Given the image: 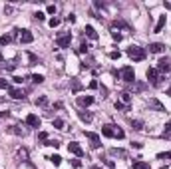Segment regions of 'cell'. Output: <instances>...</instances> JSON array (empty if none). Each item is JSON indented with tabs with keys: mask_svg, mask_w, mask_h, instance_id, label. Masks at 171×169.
<instances>
[{
	"mask_svg": "<svg viewBox=\"0 0 171 169\" xmlns=\"http://www.w3.org/2000/svg\"><path fill=\"white\" fill-rule=\"evenodd\" d=\"M68 151H72V153H74V155H78V157H80V155L84 153V151H82V147L78 145V141H72V143H70V145H68Z\"/></svg>",
	"mask_w": 171,
	"mask_h": 169,
	"instance_id": "7",
	"label": "cell"
},
{
	"mask_svg": "<svg viewBox=\"0 0 171 169\" xmlns=\"http://www.w3.org/2000/svg\"><path fill=\"white\" fill-rule=\"evenodd\" d=\"M32 40H34L32 32H28V30H22V34H20V42H24V44H30Z\"/></svg>",
	"mask_w": 171,
	"mask_h": 169,
	"instance_id": "9",
	"label": "cell"
},
{
	"mask_svg": "<svg viewBox=\"0 0 171 169\" xmlns=\"http://www.w3.org/2000/svg\"><path fill=\"white\" fill-rule=\"evenodd\" d=\"M159 159H171V151H167V153H159Z\"/></svg>",
	"mask_w": 171,
	"mask_h": 169,
	"instance_id": "28",
	"label": "cell"
},
{
	"mask_svg": "<svg viewBox=\"0 0 171 169\" xmlns=\"http://www.w3.org/2000/svg\"><path fill=\"white\" fill-rule=\"evenodd\" d=\"M46 101H48V100H46V96H42V98L36 100V104H38V105H46Z\"/></svg>",
	"mask_w": 171,
	"mask_h": 169,
	"instance_id": "29",
	"label": "cell"
},
{
	"mask_svg": "<svg viewBox=\"0 0 171 169\" xmlns=\"http://www.w3.org/2000/svg\"><path fill=\"white\" fill-rule=\"evenodd\" d=\"M167 96H171V86H169V90H167Z\"/></svg>",
	"mask_w": 171,
	"mask_h": 169,
	"instance_id": "42",
	"label": "cell"
},
{
	"mask_svg": "<svg viewBox=\"0 0 171 169\" xmlns=\"http://www.w3.org/2000/svg\"><path fill=\"white\" fill-rule=\"evenodd\" d=\"M54 128H58V129H64V121H62L60 117H56V120H54Z\"/></svg>",
	"mask_w": 171,
	"mask_h": 169,
	"instance_id": "21",
	"label": "cell"
},
{
	"mask_svg": "<svg viewBox=\"0 0 171 169\" xmlns=\"http://www.w3.org/2000/svg\"><path fill=\"white\" fill-rule=\"evenodd\" d=\"M119 56H122V54H119V52H111V54H110V58H111V60H118Z\"/></svg>",
	"mask_w": 171,
	"mask_h": 169,
	"instance_id": "34",
	"label": "cell"
},
{
	"mask_svg": "<svg viewBox=\"0 0 171 169\" xmlns=\"http://www.w3.org/2000/svg\"><path fill=\"white\" fill-rule=\"evenodd\" d=\"M127 56L131 58V60H135V62L145 60V52H143V48H139V46H129L127 48Z\"/></svg>",
	"mask_w": 171,
	"mask_h": 169,
	"instance_id": "1",
	"label": "cell"
},
{
	"mask_svg": "<svg viewBox=\"0 0 171 169\" xmlns=\"http://www.w3.org/2000/svg\"><path fill=\"white\" fill-rule=\"evenodd\" d=\"M48 14H56V6H48Z\"/></svg>",
	"mask_w": 171,
	"mask_h": 169,
	"instance_id": "37",
	"label": "cell"
},
{
	"mask_svg": "<svg viewBox=\"0 0 171 169\" xmlns=\"http://www.w3.org/2000/svg\"><path fill=\"white\" fill-rule=\"evenodd\" d=\"M157 68H159L161 72H169V70H171V60H169V58H159Z\"/></svg>",
	"mask_w": 171,
	"mask_h": 169,
	"instance_id": "6",
	"label": "cell"
},
{
	"mask_svg": "<svg viewBox=\"0 0 171 169\" xmlns=\"http://www.w3.org/2000/svg\"><path fill=\"white\" fill-rule=\"evenodd\" d=\"M149 105H151V108H155L157 112H165V108H163V105H161L157 100H149Z\"/></svg>",
	"mask_w": 171,
	"mask_h": 169,
	"instance_id": "16",
	"label": "cell"
},
{
	"mask_svg": "<svg viewBox=\"0 0 171 169\" xmlns=\"http://www.w3.org/2000/svg\"><path fill=\"white\" fill-rule=\"evenodd\" d=\"M111 155H122V157H126V153H123L122 149H111Z\"/></svg>",
	"mask_w": 171,
	"mask_h": 169,
	"instance_id": "30",
	"label": "cell"
},
{
	"mask_svg": "<svg viewBox=\"0 0 171 169\" xmlns=\"http://www.w3.org/2000/svg\"><path fill=\"white\" fill-rule=\"evenodd\" d=\"M50 161H52L54 165H60V163H62V157H60V155H52V157H50Z\"/></svg>",
	"mask_w": 171,
	"mask_h": 169,
	"instance_id": "22",
	"label": "cell"
},
{
	"mask_svg": "<svg viewBox=\"0 0 171 169\" xmlns=\"http://www.w3.org/2000/svg\"><path fill=\"white\" fill-rule=\"evenodd\" d=\"M72 165H74V167H80V165H82L80 159H72Z\"/></svg>",
	"mask_w": 171,
	"mask_h": 169,
	"instance_id": "36",
	"label": "cell"
},
{
	"mask_svg": "<svg viewBox=\"0 0 171 169\" xmlns=\"http://www.w3.org/2000/svg\"><path fill=\"white\" fill-rule=\"evenodd\" d=\"M84 32H86V36H87V38H91V40H95V38H98V32H95L91 26H86V30H84Z\"/></svg>",
	"mask_w": 171,
	"mask_h": 169,
	"instance_id": "14",
	"label": "cell"
},
{
	"mask_svg": "<svg viewBox=\"0 0 171 169\" xmlns=\"http://www.w3.org/2000/svg\"><path fill=\"white\" fill-rule=\"evenodd\" d=\"M165 132H171V121H169L167 125H165Z\"/></svg>",
	"mask_w": 171,
	"mask_h": 169,
	"instance_id": "39",
	"label": "cell"
},
{
	"mask_svg": "<svg viewBox=\"0 0 171 169\" xmlns=\"http://www.w3.org/2000/svg\"><path fill=\"white\" fill-rule=\"evenodd\" d=\"M86 137H87V139H90V141H91V147H94V149H98V147L102 145V143H99V135H98V133L86 132Z\"/></svg>",
	"mask_w": 171,
	"mask_h": 169,
	"instance_id": "5",
	"label": "cell"
},
{
	"mask_svg": "<svg viewBox=\"0 0 171 169\" xmlns=\"http://www.w3.org/2000/svg\"><path fill=\"white\" fill-rule=\"evenodd\" d=\"M78 116H80L82 121H91V113H87V112H80Z\"/></svg>",
	"mask_w": 171,
	"mask_h": 169,
	"instance_id": "18",
	"label": "cell"
},
{
	"mask_svg": "<svg viewBox=\"0 0 171 169\" xmlns=\"http://www.w3.org/2000/svg\"><path fill=\"white\" fill-rule=\"evenodd\" d=\"M114 132H115L114 125H103V128H102V133L106 135V137H114Z\"/></svg>",
	"mask_w": 171,
	"mask_h": 169,
	"instance_id": "11",
	"label": "cell"
},
{
	"mask_svg": "<svg viewBox=\"0 0 171 169\" xmlns=\"http://www.w3.org/2000/svg\"><path fill=\"white\" fill-rule=\"evenodd\" d=\"M4 88H8V82H6V80H2V78H0V90H4Z\"/></svg>",
	"mask_w": 171,
	"mask_h": 169,
	"instance_id": "33",
	"label": "cell"
},
{
	"mask_svg": "<svg viewBox=\"0 0 171 169\" xmlns=\"http://www.w3.org/2000/svg\"><path fill=\"white\" fill-rule=\"evenodd\" d=\"M145 76H147V80L153 84V86H157V84H159V76H157V70H155V68H149V70L145 72Z\"/></svg>",
	"mask_w": 171,
	"mask_h": 169,
	"instance_id": "3",
	"label": "cell"
},
{
	"mask_svg": "<svg viewBox=\"0 0 171 169\" xmlns=\"http://www.w3.org/2000/svg\"><path fill=\"white\" fill-rule=\"evenodd\" d=\"M131 128H133V129H137V132H139V129H143V121H139V120L131 121Z\"/></svg>",
	"mask_w": 171,
	"mask_h": 169,
	"instance_id": "19",
	"label": "cell"
},
{
	"mask_svg": "<svg viewBox=\"0 0 171 169\" xmlns=\"http://www.w3.org/2000/svg\"><path fill=\"white\" fill-rule=\"evenodd\" d=\"M114 137H118V139H123V137H126V133H123L122 129H115V132H114Z\"/></svg>",
	"mask_w": 171,
	"mask_h": 169,
	"instance_id": "23",
	"label": "cell"
},
{
	"mask_svg": "<svg viewBox=\"0 0 171 169\" xmlns=\"http://www.w3.org/2000/svg\"><path fill=\"white\" fill-rule=\"evenodd\" d=\"M70 42H72V34H64V36H60V38H58V40H56V44L58 46H60V48H66V46H70Z\"/></svg>",
	"mask_w": 171,
	"mask_h": 169,
	"instance_id": "4",
	"label": "cell"
},
{
	"mask_svg": "<svg viewBox=\"0 0 171 169\" xmlns=\"http://www.w3.org/2000/svg\"><path fill=\"white\" fill-rule=\"evenodd\" d=\"M26 124H28V125H32V128H40V120H38V116L30 113V116L26 117Z\"/></svg>",
	"mask_w": 171,
	"mask_h": 169,
	"instance_id": "8",
	"label": "cell"
},
{
	"mask_svg": "<svg viewBox=\"0 0 171 169\" xmlns=\"http://www.w3.org/2000/svg\"><path fill=\"white\" fill-rule=\"evenodd\" d=\"M111 38H114V40H122V34H119V32H111Z\"/></svg>",
	"mask_w": 171,
	"mask_h": 169,
	"instance_id": "31",
	"label": "cell"
},
{
	"mask_svg": "<svg viewBox=\"0 0 171 169\" xmlns=\"http://www.w3.org/2000/svg\"><path fill=\"white\" fill-rule=\"evenodd\" d=\"M28 58H30V62H32V66H34V64H40V60H38V58H36V56H34V54H28Z\"/></svg>",
	"mask_w": 171,
	"mask_h": 169,
	"instance_id": "26",
	"label": "cell"
},
{
	"mask_svg": "<svg viewBox=\"0 0 171 169\" xmlns=\"http://www.w3.org/2000/svg\"><path fill=\"white\" fill-rule=\"evenodd\" d=\"M50 26H52V28H56V26H60V18H52V20H50Z\"/></svg>",
	"mask_w": 171,
	"mask_h": 169,
	"instance_id": "25",
	"label": "cell"
},
{
	"mask_svg": "<svg viewBox=\"0 0 171 169\" xmlns=\"http://www.w3.org/2000/svg\"><path fill=\"white\" fill-rule=\"evenodd\" d=\"M163 48H165L163 44H151V46H149V52H153V54H159V52H163Z\"/></svg>",
	"mask_w": 171,
	"mask_h": 169,
	"instance_id": "15",
	"label": "cell"
},
{
	"mask_svg": "<svg viewBox=\"0 0 171 169\" xmlns=\"http://www.w3.org/2000/svg\"><path fill=\"white\" fill-rule=\"evenodd\" d=\"M122 78H123V82H127V84L135 82V72H133V68H129V66L123 68L122 70Z\"/></svg>",
	"mask_w": 171,
	"mask_h": 169,
	"instance_id": "2",
	"label": "cell"
},
{
	"mask_svg": "<svg viewBox=\"0 0 171 169\" xmlns=\"http://www.w3.org/2000/svg\"><path fill=\"white\" fill-rule=\"evenodd\" d=\"M129 100H131V98H129V94H127V92H123V94H122V101H123V104H129Z\"/></svg>",
	"mask_w": 171,
	"mask_h": 169,
	"instance_id": "27",
	"label": "cell"
},
{
	"mask_svg": "<svg viewBox=\"0 0 171 169\" xmlns=\"http://www.w3.org/2000/svg\"><path fill=\"white\" fill-rule=\"evenodd\" d=\"M10 40H12V36H6V34H4V36H0V44H8Z\"/></svg>",
	"mask_w": 171,
	"mask_h": 169,
	"instance_id": "24",
	"label": "cell"
},
{
	"mask_svg": "<svg viewBox=\"0 0 171 169\" xmlns=\"http://www.w3.org/2000/svg\"><path fill=\"white\" fill-rule=\"evenodd\" d=\"M10 96H12V98H14V100H24V98H26L22 90H14V88H12V90H10Z\"/></svg>",
	"mask_w": 171,
	"mask_h": 169,
	"instance_id": "12",
	"label": "cell"
},
{
	"mask_svg": "<svg viewBox=\"0 0 171 169\" xmlns=\"http://www.w3.org/2000/svg\"><path fill=\"white\" fill-rule=\"evenodd\" d=\"M165 20H167V18H165V14H163V16H159V20H157V24H155V32H161V30H163Z\"/></svg>",
	"mask_w": 171,
	"mask_h": 169,
	"instance_id": "13",
	"label": "cell"
},
{
	"mask_svg": "<svg viewBox=\"0 0 171 169\" xmlns=\"http://www.w3.org/2000/svg\"><path fill=\"white\" fill-rule=\"evenodd\" d=\"M34 16H36V20H44V18H46V14H44V12H36Z\"/></svg>",
	"mask_w": 171,
	"mask_h": 169,
	"instance_id": "32",
	"label": "cell"
},
{
	"mask_svg": "<svg viewBox=\"0 0 171 169\" xmlns=\"http://www.w3.org/2000/svg\"><path fill=\"white\" fill-rule=\"evenodd\" d=\"M80 52H82V54L87 52V44H82V46H80Z\"/></svg>",
	"mask_w": 171,
	"mask_h": 169,
	"instance_id": "38",
	"label": "cell"
},
{
	"mask_svg": "<svg viewBox=\"0 0 171 169\" xmlns=\"http://www.w3.org/2000/svg\"><path fill=\"white\" fill-rule=\"evenodd\" d=\"M78 104H80L82 108H84V105H91L94 104V98H91V96H80V98H78Z\"/></svg>",
	"mask_w": 171,
	"mask_h": 169,
	"instance_id": "10",
	"label": "cell"
},
{
	"mask_svg": "<svg viewBox=\"0 0 171 169\" xmlns=\"http://www.w3.org/2000/svg\"><path fill=\"white\" fill-rule=\"evenodd\" d=\"M133 169H149V163H145V161H135V163H133Z\"/></svg>",
	"mask_w": 171,
	"mask_h": 169,
	"instance_id": "17",
	"label": "cell"
},
{
	"mask_svg": "<svg viewBox=\"0 0 171 169\" xmlns=\"http://www.w3.org/2000/svg\"><path fill=\"white\" fill-rule=\"evenodd\" d=\"M38 137H40V139H48V133H46V132H40Z\"/></svg>",
	"mask_w": 171,
	"mask_h": 169,
	"instance_id": "35",
	"label": "cell"
},
{
	"mask_svg": "<svg viewBox=\"0 0 171 169\" xmlns=\"http://www.w3.org/2000/svg\"><path fill=\"white\" fill-rule=\"evenodd\" d=\"M165 6H167V8H171V2H165Z\"/></svg>",
	"mask_w": 171,
	"mask_h": 169,
	"instance_id": "41",
	"label": "cell"
},
{
	"mask_svg": "<svg viewBox=\"0 0 171 169\" xmlns=\"http://www.w3.org/2000/svg\"><path fill=\"white\" fill-rule=\"evenodd\" d=\"M8 116V112H0V117H6Z\"/></svg>",
	"mask_w": 171,
	"mask_h": 169,
	"instance_id": "40",
	"label": "cell"
},
{
	"mask_svg": "<svg viewBox=\"0 0 171 169\" xmlns=\"http://www.w3.org/2000/svg\"><path fill=\"white\" fill-rule=\"evenodd\" d=\"M32 82H34V84H42L44 82V76L42 74H34V76H32Z\"/></svg>",
	"mask_w": 171,
	"mask_h": 169,
	"instance_id": "20",
	"label": "cell"
}]
</instances>
